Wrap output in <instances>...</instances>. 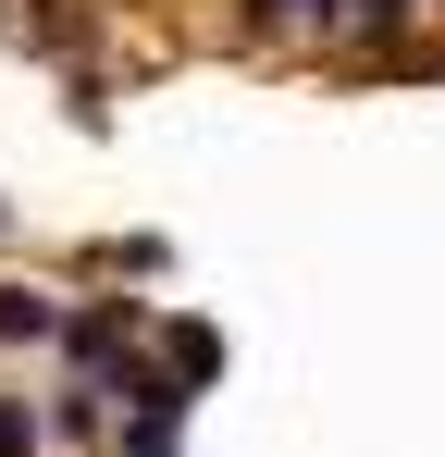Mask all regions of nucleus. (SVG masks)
<instances>
[{"label":"nucleus","mask_w":445,"mask_h":457,"mask_svg":"<svg viewBox=\"0 0 445 457\" xmlns=\"http://www.w3.org/2000/svg\"><path fill=\"white\" fill-rule=\"evenodd\" d=\"M161 359H173V395H198V383L222 371V334H211V321H173V334H161Z\"/></svg>","instance_id":"f257e3e1"},{"label":"nucleus","mask_w":445,"mask_h":457,"mask_svg":"<svg viewBox=\"0 0 445 457\" xmlns=\"http://www.w3.org/2000/svg\"><path fill=\"white\" fill-rule=\"evenodd\" d=\"M260 25H297V12H347V0H248Z\"/></svg>","instance_id":"20e7f679"},{"label":"nucleus","mask_w":445,"mask_h":457,"mask_svg":"<svg viewBox=\"0 0 445 457\" xmlns=\"http://www.w3.org/2000/svg\"><path fill=\"white\" fill-rule=\"evenodd\" d=\"M0 223H13V211H0Z\"/></svg>","instance_id":"423d86ee"},{"label":"nucleus","mask_w":445,"mask_h":457,"mask_svg":"<svg viewBox=\"0 0 445 457\" xmlns=\"http://www.w3.org/2000/svg\"><path fill=\"white\" fill-rule=\"evenodd\" d=\"M173 433H186V408H137V433H124V457H173Z\"/></svg>","instance_id":"7ed1b4c3"},{"label":"nucleus","mask_w":445,"mask_h":457,"mask_svg":"<svg viewBox=\"0 0 445 457\" xmlns=\"http://www.w3.org/2000/svg\"><path fill=\"white\" fill-rule=\"evenodd\" d=\"M0 457H38V420L25 408H0Z\"/></svg>","instance_id":"39448f33"},{"label":"nucleus","mask_w":445,"mask_h":457,"mask_svg":"<svg viewBox=\"0 0 445 457\" xmlns=\"http://www.w3.org/2000/svg\"><path fill=\"white\" fill-rule=\"evenodd\" d=\"M0 334H13V346H38V334H63V309L38 297V285H0Z\"/></svg>","instance_id":"f03ea898"}]
</instances>
